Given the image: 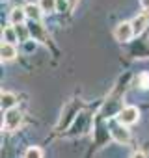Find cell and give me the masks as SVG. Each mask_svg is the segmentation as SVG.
I'll return each mask as SVG.
<instances>
[{"instance_id": "6da1fadb", "label": "cell", "mask_w": 149, "mask_h": 158, "mask_svg": "<svg viewBox=\"0 0 149 158\" xmlns=\"http://www.w3.org/2000/svg\"><path fill=\"white\" fill-rule=\"evenodd\" d=\"M114 35H116V39H117L119 43H129V41L132 39V35H134V28H132L130 23H121V24L116 26Z\"/></svg>"}, {"instance_id": "7a4b0ae2", "label": "cell", "mask_w": 149, "mask_h": 158, "mask_svg": "<svg viewBox=\"0 0 149 158\" xmlns=\"http://www.w3.org/2000/svg\"><path fill=\"white\" fill-rule=\"evenodd\" d=\"M21 121H23V114H21V110H17V108L8 110L6 115H4V127H6L8 130H15V128H19Z\"/></svg>"}, {"instance_id": "3957f363", "label": "cell", "mask_w": 149, "mask_h": 158, "mask_svg": "<svg viewBox=\"0 0 149 158\" xmlns=\"http://www.w3.org/2000/svg\"><path fill=\"white\" fill-rule=\"evenodd\" d=\"M138 115H140V112H138V108H134V106H125V108H121L119 114H117L121 125H132V123H136V121H138Z\"/></svg>"}, {"instance_id": "277c9868", "label": "cell", "mask_w": 149, "mask_h": 158, "mask_svg": "<svg viewBox=\"0 0 149 158\" xmlns=\"http://www.w3.org/2000/svg\"><path fill=\"white\" fill-rule=\"evenodd\" d=\"M147 23H149V15H147V13L136 15V17H134V21L130 23V24H132V28H134V35H140V34L145 30Z\"/></svg>"}, {"instance_id": "5b68a950", "label": "cell", "mask_w": 149, "mask_h": 158, "mask_svg": "<svg viewBox=\"0 0 149 158\" xmlns=\"http://www.w3.org/2000/svg\"><path fill=\"white\" fill-rule=\"evenodd\" d=\"M110 132H112V136H114L116 141H119V143H127L129 141V130L123 128V125H114Z\"/></svg>"}, {"instance_id": "8992f818", "label": "cell", "mask_w": 149, "mask_h": 158, "mask_svg": "<svg viewBox=\"0 0 149 158\" xmlns=\"http://www.w3.org/2000/svg\"><path fill=\"white\" fill-rule=\"evenodd\" d=\"M28 32H30L37 41H41V43H49V37H47V34H45V30H43V26H41L39 23H32V26L28 28Z\"/></svg>"}, {"instance_id": "52a82bcc", "label": "cell", "mask_w": 149, "mask_h": 158, "mask_svg": "<svg viewBox=\"0 0 149 158\" xmlns=\"http://www.w3.org/2000/svg\"><path fill=\"white\" fill-rule=\"evenodd\" d=\"M0 54H2V61H10L17 56V50L13 45L10 43H2V48H0Z\"/></svg>"}, {"instance_id": "ba28073f", "label": "cell", "mask_w": 149, "mask_h": 158, "mask_svg": "<svg viewBox=\"0 0 149 158\" xmlns=\"http://www.w3.org/2000/svg\"><path fill=\"white\" fill-rule=\"evenodd\" d=\"M24 11H26V17L32 19V23H39V19H41V8H39V6L28 4V6L24 8Z\"/></svg>"}, {"instance_id": "9c48e42d", "label": "cell", "mask_w": 149, "mask_h": 158, "mask_svg": "<svg viewBox=\"0 0 149 158\" xmlns=\"http://www.w3.org/2000/svg\"><path fill=\"white\" fill-rule=\"evenodd\" d=\"M24 19H26L24 8H15V10H11V13H10V23H11V24H21Z\"/></svg>"}, {"instance_id": "30bf717a", "label": "cell", "mask_w": 149, "mask_h": 158, "mask_svg": "<svg viewBox=\"0 0 149 158\" xmlns=\"http://www.w3.org/2000/svg\"><path fill=\"white\" fill-rule=\"evenodd\" d=\"M2 108L4 110H11L13 106H15V102H17V99H15V95L13 93H8V91H2Z\"/></svg>"}, {"instance_id": "8fae6325", "label": "cell", "mask_w": 149, "mask_h": 158, "mask_svg": "<svg viewBox=\"0 0 149 158\" xmlns=\"http://www.w3.org/2000/svg\"><path fill=\"white\" fill-rule=\"evenodd\" d=\"M2 39H4L6 43L13 45V43L17 41V34H15V30H13V28H4V30H2Z\"/></svg>"}, {"instance_id": "7c38bea8", "label": "cell", "mask_w": 149, "mask_h": 158, "mask_svg": "<svg viewBox=\"0 0 149 158\" xmlns=\"http://www.w3.org/2000/svg\"><path fill=\"white\" fill-rule=\"evenodd\" d=\"M39 8H41V11L52 13V11H56V0H39Z\"/></svg>"}, {"instance_id": "4fadbf2b", "label": "cell", "mask_w": 149, "mask_h": 158, "mask_svg": "<svg viewBox=\"0 0 149 158\" xmlns=\"http://www.w3.org/2000/svg\"><path fill=\"white\" fill-rule=\"evenodd\" d=\"M24 158H43V151L39 147H30V149H26Z\"/></svg>"}, {"instance_id": "5bb4252c", "label": "cell", "mask_w": 149, "mask_h": 158, "mask_svg": "<svg viewBox=\"0 0 149 158\" xmlns=\"http://www.w3.org/2000/svg\"><path fill=\"white\" fill-rule=\"evenodd\" d=\"M67 6H69L67 0H56V10H62V11H63Z\"/></svg>"}, {"instance_id": "9a60e30c", "label": "cell", "mask_w": 149, "mask_h": 158, "mask_svg": "<svg viewBox=\"0 0 149 158\" xmlns=\"http://www.w3.org/2000/svg\"><path fill=\"white\" fill-rule=\"evenodd\" d=\"M140 2H142L143 10H147V11H149V0H140Z\"/></svg>"}, {"instance_id": "2e32d148", "label": "cell", "mask_w": 149, "mask_h": 158, "mask_svg": "<svg viewBox=\"0 0 149 158\" xmlns=\"http://www.w3.org/2000/svg\"><path fill=\"white\" fill-rule=\"evenodd\" d=\"M67 2H69V8L73 10L74 6H77V4H79V0H67Z\"/></svg>"}, {"instance_id": "e0dca14e", "label": "cell", "mask_w": 149, "mask_h": 158, "mask_svg": "<svg viewBox=\"0 0 149 158\" xmlns=\"http://www.w3.org/2000/svg\"><path fill=\"white\" fill-rule=\"evenodd\" d=\"M132 158H145V156H143V154H142V152H138V154H134V156H132Z\"/></svg>"}]
</instances>
